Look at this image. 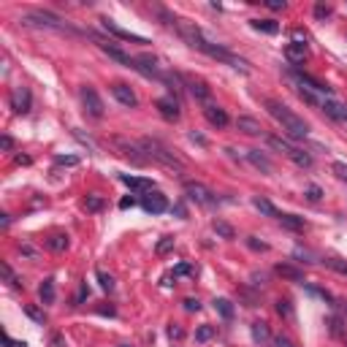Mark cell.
<instances>
[{"mask_svg":"<svg viewBox=\"0 0 347 347\" xmlns=\"http://www.w3.org/2000/svg\"><path fill=\"white\" fill-rule=\"evenodd\" d=\"M174 247V236H163L160 242H157V247H155V252L157 255H165V252H168Z\"/></svg>","mask_w":347,"mask_h":347,"instance_id":"34","label":"cell"},{"mask_svg":"<svg viewBox=\"0 0 347 347\" xmlns=\"http://www.w3.org/2000/svg\"><path fill=\"white\" fill-rule=\"evenodd\" d=\"M111 95L117 98L122 106H128V108H136V106H139V98H136V92L130 90L128 84H122V82H117V84L111 87Z\"/></svg>","mask_w":347,"mask_h":347,"instance_id":"14","label":"cell"},{"mask_svg":"<svg viewBox=\"0 0 347 347\" xmlns=\"http://www.w3.org/2000/svg\"><path fill=\"white\" fill-rule=\"evenodd\" d=\"M252 339H255L258 344H266L271 339V334H269V325H266L263 320H255L252 323Z\"/></svg>","mask_w":347,"mask_h":347,"instance_id":"23","label":"cell"},{"mask_svg":"<svg viewBox=\"0 0 347 347\" xmlns=\"http://www.w3.org/2000/svg\"><path fill=\"white\" fill-rule=\"evenodd\" d=\"M285 57L291 65H301L307 60V43H287L285 46Z\"/></svg>","mask_w":347,"mask_h":347,"instance_id":"18","label":"cell"},{"mask_svg":"<svg viewBox=\"0 0 347 347\" xmlns=\"http://www.w3.org/2000/svg\"><path fill=\"white\" fill-rule=\"evenodd\" d=\"M22 255H27V258H38V252H35L30 244H22Z\"/></svg>","mask_w":347,"mask_h":347,"instance_id":"53","label":"cell"},{"mask_svg":"<svg viewBox=\"0 0 347 347\" xmlns=\"http://www.w3.org/2000/svg\"><path fill=\"white\" fill-rule=\"evenodd\" d=\"M247 244H250L252 250H258V252H266V250H269V244H266V242H258L255 236H250V239H247Z\"/></svg>","mask_w":347,"mask_h":347,"instance_id":"42","label":"cell"},{"mask_svg":"<svg viewBox=\"0 0 347 347\" xmlns=\"http://www.w3.org/2000/svg\"><path fill=\"white\" fill-rule=\"evenodd\" d=\"M185 309H187V312H198V309H201V301H198V299H185Z\"/></svg>","mask_w":347,"mask_h":347,"instance_id":"46","label":"cell"},{"mask_svg":"<svg viewBox=\"0 0 347 347\" xmlns=\"http://www.w3.org/2000/svg\"><path fill=\"white\" fill-rule=\"evenodd\" d=\"M323 111L328 114L331 120H336V122H347V103H339V100L334 98H328V100H323Z\"/></svg>","mask_w":347,"mask_h":347,"instance_id":"16","label":"cell"},{"mask_svg":"<svg viewBox=\"0 0 347 347\" xmlns=\"http://www.w3.org/2000/svg\"><path fill=\"white\" fill-rule=\"evenodd\" d=\"M293 43H307V33H304V30H293Z\"/></svg>","mask_w":347,"mask_h":347,"instance_id":"52","label":"cell"},{"mask_svg":"<svg viewBox=\"0 0 347 347\" xmlns=\"http://www.w3.org/2000/svg\"><path fill=\"white\" fill-rule=\"evenodd\" d=\"M214 309H217V315H220L222 320H230V317H234V304H230L228 299H214Z\"/></svg>","mask_w":347,"mask_h":347,"instance_id":"26","label":"cell"},{"mask_svg":"<svg viewBox=\"0 0 347 347\" xmlns=\"http://www.w3.org/2000/svg\"><path fill=\"white\" fill-rule=\"evenodd\" d=\"M0 225L9 228V225H11V217H9V214H0Z\"/></svg>","mask_w":347,"mask_h":347,"instance_id":"57","label":"cell"},{"mask_svg":"<svg viewBox=\"0 0 347 347\" xmlns=\"http://www.w3.org/2000/svg\"><path fill=\"white\" fill-rule=\"evenodd\" d=\"M266 141H269V147H274L277 152H282L285 157H287V152L293 149V144H291V141H285L282 136H266Z\"/></svg>","mask_w":347,"mask_h":347,"instance_id":"27","label":"cell"},{"mask_svg":"<svg viewBox=\"0 0 347 347\" xmlns=\"http://www.w3.org/2000/svg\"><path fill=\"white\" fill-rule=\"evenodd\" d=\"M120 182L128 185L130 190H139V193H152L155 190V182L147 177H130V174H120Z\"/></svg>","mask_w":347,"mask_h":347,"instance_id":"15","label":"cell"},{"mask_svg":"<svg viewBox=\"0 0 347 347\" xmlns=\"http://www.w3.org/2000/svg\"><path fill=\"white\" fill-rule=\"evenodd\" d=\"M236 128L242 130V133H247V136H263V128H260V122H258L255 117H247V114L236 117Z\"/></svg>","mask_w":347,"mask_h":347,"instance_id":"17","label":"cell"},{"mask_svg":"<svg viewBox=\"0 0 347 347\" xmlns=\"http://www.w3.org/2000/svg\"><path fill=\"white\" fill-rule=\"evenodd\" d=\"M185 84H187V92L198 100V103H212V90L204 79H195V76H185Z\"/></svg>","mask_w":347,"mask_h":347,"instance_id":"8","label":"cell"},{"mask_svg":"<svg viewBox=\"0 0 347 347\" xmlns=\"http://www.w3.org/2000/svg\"><path fill=\"white\" fill-rule=\"evenodd\" d=\"M120 347H130V344H120Z\"/></svg>","mask_w":347,"mask_h":347,"instance_id":"60","label":"cell"},{"mask_svg":"<svg viewBox=\"0 0 347 347\" xmlns=\"http://www.w3.org/2000/svg\"><path fill=\"white\" fill-rule=\"evenodd\" d=\"M38 296H41V304H52V301H54V279H52V277L43 279Z\"/></svg>","mask_w":347,"mask_h":347,"instance_id":"25","label":"cell"},{"mask_svg":"<svg viewBox=\"0 0 347 347\" xmlns=\"http://www.w3.org/2000/svg\"><path fill=\"white\" fill-rule=\"evenodd\" d=\"M252 206H255L260 214H266V217H279V212H277V209H274V204H271V201L260 198V195H255V198H252Z\"/></svg>","mask_w":347,"mask_h":347,"instance_id":"24","label":"cell"},{"mask_svg":"<svg viewBox=\"0 0 347 347\" xmlns=\"http://www.w3.org/2000/svg\"><path fill=\"white\" fill-rule=\"evenodd\" d=\"M212 228H214V234H217V236H222V239H234V236H236V230L230 228L225 220H214V222H212Z\"/></svg>","mask_w":347,"mask_h":347,"instance_id":"30","label":"cell"},{"mask_svg":"<svg viewBox=\"0 0 347 347\" xmlns=\"http://www.w3.org/2000/svg\"><path fill=\"white\" fill-rule=\"evenodd\" d=\"M266 6H269L271 11H282V9H285V0H269Z\"/></svg>","mask_w":347,"mask_h":347,"instance_id":"51","label":"cell"},{"mask_svg":"<svg viewBox=\"0 0 347 347\" xmlns=\"http://www.w3.org/2000/svg\"><path fill=\"white\" fill-rule=\"evenodd\" d=\"M201 111H204V117H206V122L209 125H214V128H225L228 125V114H225V108H220L217 103H204V108H201Z\"/></svg>","mask_w":347,"mask_h":347,"instance_id":"13","label":"cell"},{"mask_svg":"<svg viewBox=\"0 0 347 347\" xmlns=\"http://www.w3.org/2000/svg\"><path fill=\"white\" fill-rule=\"evenodd\" d=\"M0 147H3L6 152H11L14 149V139H11V136H3V139H0Z\"/></svg>","mask_w":347,"mask_h":347,"instance_id":"50","label":"cell"},{"mask_svg":"<svg viewBox=\"0 0 347 347\" xmlns=\"http://www.w3.org/2000/svg\"><path fill=\"white\" fill-rule=\"evenodd\" d=\"M130 206H136V198H122L120 201V209H130Z\"/></svg>","mask_w":347,"mask_h":347,"instance_id":"56","label":"cell"},{"mask_svg":"<svg viewBox=\"0 0 347 347\" xmlns=\"http://www.w3.org/2000/svg\"><path fill=\"white\" fill-rule=\"evenodd\" d=\"M274 271H277L282 279L301 282V285H304V271H301V269H296V266H291V263H277V269H274Z\"/></svg>","mask_w":347,"mask_h":347,"instance_id":"19","label":"cell"},{"mask_svg":"<svg viewBox=\"0 0 347 347\" xmlns=\"http://www.w3.org/2000/svg\"><path fill=\"white\" fill-rule=\"evenodd\" d=\"M155 108L160 111V117L168 120V122H177L179 117H182V111H179V100L174 98V95L157 98V100H155Z\"/></svg>","mask_w":347,"mask_h":347,"instance_id":"10","label":"cell"},{"mask_svg":"<svg viewBox=\"0 0 347 347\" xmlns=\"http://www.w3.org/2000/svg\"><path fill=\"white\" fill-rule=\"evenodd\" d=\"M141 209L149 212V214H163L165 209H168V198H165L160 190H152L141 198Z\"/></svg>","mask_w":347,"mask_h":347,"instance_id":"9","label":"cell"},{"mask_svg":"<svg viewBox=\"0 0 347 347\" xmlns=\"http://www.w3.org/2000/svg\"><path fill=\"white\" fill-rule=\"evenodd\" d=\"M185 193H187V198L195 201V204H212V190L209 187H204L201 182H185Z\"/></svg>","mask_w":347,"mask_h":347,"instance_id":"12","label":"cell"},{"mask_svg":"<svg viewBox=\"0 0 347 347\" xmlns=\"http://www.w3.org/2000/svg\"><path fill=\"white\" fill-rule=\"evenodd\" d=\"M98 312H100V315H114V307H100Z\"/></svg>","mask_w":347,"mask_h":347,"instance_id":"59","label":"cell"},{"mask_svg":"<svg viewBox=\"0 0 347 347\" xmlns=\"http://www.w3.org/2000/svg\"><path fill=\"white\" fill-rule=\"evenodd\" d=\"M274 347H296V344L285 334H279V336H274Z\"/></svg>","mask_w":347,"mask_h":347,"instance_id":"45","label":"cell"},{"mask_svg":"<svg viewBox=\"0 0 347 347\" xmlns=\"http://www.w3.org/2000/svg\"><path fill=\"white\" fill-rule=\"evenodd\" d=\"M247 160L255 165V168H260L263 174H271V160H269V157H266L260 149H250V152H247Z\"/></svg>","mask_w":347,"mask_h":347,"instance_id":"20","label":"cell"},{"mask_svg":"<svg viewBox=\"0 0 347 347\" xmlns=\"http://www.w3.org/2000/svg\"><path fill=\"white\" fill-rule=\"evenodd\" d=\"M19 22L25 27H41V30H57V33H79L76 27H71L63 17H57L52 11H43V9H30L19 17Z\"/></svg>","mask_w":347,"mask_h":347,"instance_id":"2","label":"cell"},{"mask_svg":"<svg viewBox=\"0 0 347 347\" xmlns=\"http://www.w3.org/2000/svg\"><path fill=\"white\" fill-rule=\"evenodd\" d=\"M315 17H317V19H328V17H331V6L317 3V6H315Z\"/></svg>","mask_w":347,"mask_h":347,"instance_id":"41","label":"cell"},{"mask_svg":"<svg viewBox=\"0 0 347 347\" xmlns=\"http://www.w3.org/2000/svg\"><path fill=\"white\" fill-rule=\"evenodd\" d=\"M190 141H195V144H201V147H206V139H204V136H201V133H195V130H193V133H190Z\"/></svg>","mask_w":347,"mask_h":347,"instance_id":"54","label":"cell"},{"mask_svg":"<svg viewBox=\"0 0 347 347\" xmlns=\"http://www.w3.org/2000/svg\"><path fill=\"white\" fill-rule=\"evenodd\" d=\"M54 163H57V165H76L79 157H74V155H68V157L60 155V157H54Z\"/></svg>","mask_w":347,"mask_h":347,"instance_id":"44","label":"cell"},{"mask_svg":"<svg viewBox=\"0 0 347 347\" xmlns=\"http://www.w3.org/2000/svg\"><path fill=\"white\" fill-rule=\"evenodd\" d=\"M331 171H334L342 182H347V163H334V165H331Z\"/></svg>","mask_w":347,"mask_h":347,"instance_id":"40","label":"cell"},{"mask_svg":"<svg viewBox=\"0 0 347 347\" xmlns=\"http://www.w3.org/2000/svg\"><path fill=\"white\" fill-rule=\"evenodd\" d=\"M212 336H214V325H198V328H195V342L198 344L209 342Z\"/></svg>","mask_w":347,"mask_h":347,"instance_id":"31","label":"cell"},{"mask_svg":"<svg viewBox=\"0 0 347 347\" xmlns=\"http://www.w3.org/2000/svg\"><path fill=\"white\" fill-rule=\"evenodd\" d=\"M82 103H84V111L90 114L92 120H100L106 114V108H103V100H100V95L95 92V87H82Z\"/></svg>","mask_w":347,"mask_h":347,"instance_id":"6","label":"cell"},{"mask_svg":"<svg viewBox=\"0 0 347 347\" xmlns=\"http://www.w3.org/2000/svg\"><path fill=\"white\" fill-rule=\"evenodd\" d=\"M98 282H100V287H103V291H114V277H111V274L98 271Z\"/></svg>","mask_w":347,"mask_h":347,"instance_id":"36","label":"cell"},{"mask_svg":"<svg viewBox=\"0 0 347 347\" xmlns=\"http://www.w3.org/2000/svg\"><path fill=\"white\" fill-rule=\"evenodd\" d=\"M296 258H304V263H315L312 252H307V250H296Z\"/></svg>","mask_w":347,"mask_h":347,"instance_id":"49","label":"cell"},{"mask_svg":"<svg viewBox=\"0 0 347 347\" xmlns=\"http://www.w3.org/2000/svg\"><path fill=\"white\" fill-rule=\"evenodd\" d=\"M263 106H266V111H269L271 117L282 125V130H285L291 139H304V136L309 133V125L296 111H291L285 103H279V100H274V98H266Z\"/></svg>","mask_w":347,"mask_h":347,"instance_id":"1","label":"cell"},{"mask_svg":"<svg viewBox=\"0 0 347 347\" xmlns=\"http://www.w3.org/2000/svg\"><path fill=\"white\" fill-rule=\"evenodd\" d=\"M14 160H17L19 165H30V163H33V160H30V155H17Z\"/></svg>","mask_w":347,"mask_h":347,"instance_id":"55","label":"cell"},{"mask_svg":"<svg viewBox=\"0 0 347 347\" xmlns=\"http://www.w3.org/2000/svg\"><path fill=\"white\" fill-rule=\"evenodd\" d=\"M168 336H171V339H182L185 331L179 328V325H168Z\"/></svg>","mask_w":347,"mask_h":347,"instance_id":"48","label":"cell"},{"mask_svg":"<svg viewBox=\"0 0 347 347\" xmlns=\"http://www.w3.org/2000/svg\"><path fill=\"white\" fill-rule=\"evenodd\" d=\"M84 209H87V212H100V209H103V198H100V195H87V198H84Z\"/></svg>","mask_w":347,"mask_h":347,"instance_id":"33","label":"cell"},{"mask_svg":"<svg viewBox=\"0 0 347 347\" xmlns=\"http://www.w3.org/2000/svg\"><path fill=\"white\" fill-rule=\"evenodd\" d=\"M100 25H103V30H106L108 35H114V38H120V41H130V43H147V38H144V35H136V33L125 30V27H120L117 22H114V19H108V17L100 19Z\"/></svg>","mask_w":347,"mask_h":347,"instance_id":"7","label":"cell"},{"mask_svg":"<svg viewBox=\"0 0 347 347\" xmlns=\"http://www.w3.org/2000/svg\"><path fill=\"white\" fill-rule=\"evenodd\" d=\"M320 195H323V190H320L317 185H309V187H307V198H309V201H320Z\"/></svg>","mask_w":347,"mask_h":347,"instance_id":"43","label":"cell"},{"mask_svg":"<svg viewBox=\"0 0 347 347\" xmlns=\"http://www.w3.org/2000/svg\"><path fill=\"white\" fill-rule=\"evenodd\" d=\"M250 25L255 27V30L266 33V35H277L279 33V25L274 19H250Z\"/></svg>","mask_w":347,"mask_h":347,"instance_id":"22","label":"cell"},{"mask_svg":"<svg viewBox=\"0 0 347 347\" xmlns=\"http://www.w3.org/2000/svg\"><path fill=\"white\" fill-rule=\"evenodd\" d=\"M25 312H27V317H33L35 323H43V320H46V315H43L41 309H35V307H25Z\"/></svg>","mask_w":347,"mask_h":347,"instance_id":"39","label":"cell"},{"mask_svg":"<svg viewBox=\"0 0 347 347\" xmlns=\"http://www.w3.org/2000/svg\"><path fill=\"white\" fill-rule=\"evenodd\" d=\"M328 325H331V334H342V320L339 317H331Z\"/></svg>","mask_w":347,"mask_h":347,"instance_id":"47","label":"cell"},{"mask_svg":"<svg viewBox=\"0 0 347 347\" xmlns=\"http://www.w3.org/2000/svg\"><path fill=\"white\" fill-rule=\"evenodd\" d=\"M291 76L296 79V84H299V87H304V90H309V92H315V95H320V98H331V95H334L328 84L317 82L315 76L304 74V71H299V68H293V71H291Z\"/></svg>","mask_w":347,"mask_h":347,"instance_id":"5","label":"cell"},{"mask_svg":"<svg viewBox=\"0 0 347 347\" xmlns=\"http://www.w3.org/2000/svg\"><path fill=\"white\" fill-rule=\"evenodd\" d=\"M174 212H177L179 217H187V212H185V206H182V204H177V206H174Z\"/></svg>","mask_w":347,"mask_h":347,"instance_id":"58","label":"cell"},{"mask_svg":"<svg viewBox=\"0 0 347 347\" xmlns=\"http://www.w3.org/2000/svg\"><path fill=\"white\" fill-rule=\"evenodd\" d=\"M190 274H195L193 263H179L177 269H174V277H190Z\"/></svg>","mask_w":347,"mask_h":347,"instance_id":"35","label":"cell"},{"mask_svg":"<svg viewBox=\"0 0 347 347\" xmlns=\"http://www.w3.org/2000/svg\"><path fill=\"white\" fill-rule=\"evenodd\" d=\"M323 263L328 266V269H334L336 274H342V277H347V263H344V260H339V258H325Z\"/></svg>","mask_w":347,"mask_h":347,"instance_id":"32","label":"cell"},{"mask_svg":"<svg viewBox=\"0 0 347 347\" xmlns=\"http://www.w3.org/2000/svg\"><path fill=\"white\" fill-rule=\"evenodd\" d=\"M0 271H3V277H6V282H9L11 287H19V279L14 277V271H11V266H9V263H3V266H0Z\"/></svg>","mask_w":347,"mask_h":347,"instance_id":"37","label":"cell"},{"mask_svg":"<svg viewBox=\"0 0 347 347\" xmlns=\"http://www.w3.org/2000/svg\"><path fill=\"white\" fill-rule=\"evenodd\" d=\"M111 144L120 149L122 157H128V160L136 163V165H144V163L149 160L147 152H144V147H141V141H130V139H122V136H117V139H111Z\"/></svg>","mask_w":347,"mask_h":347,"instance_id":"4","label":"cell"},{"mask_svg":"<svg viewBox=\"0 0 347 347\" xmlns=\"http://www.w3.org/2000/svg\"><path fill=\"white\" fill-rule=\"evenodd\" d=\"M277 220H279L285 228H291V230H301V228H304V220H301V217H296V214H279Z\"/></svg>","mask_w":347,"mask_h":347,"instance_id":"29","label":"cell"},{"mask_svg":"<svg viewBox=\"0 0 347 347\" xmlns=\"http://www.w3.org/2000/svg\"><path fill=\"white\" fill-rule=\"evenodd\" d=\"M141 147H144V152H147L149 160L160 163V165H165V168H171V171H177V174L185 171V163L179 160V157L174 155L163 141H157V139H141Z\"/></svg>","mask_w":347,"mask_h":347,"instance_id":"3","label":"cell"},{"mask_svg":"<svg viewBox=\"0 0 347 347\" xmlns=\"http://www.w3.org/2000/svg\"><path fill=\"white\" fill-rule=\"evenodd\" d=\"M30 106H33V95H30V90L27 87H14L11 90V108L17 114H27L30 111Z\"/></svg>","mask_w":347,"mask_h":347,"instance_id":"11","label":"cell"},{"mask_svg":"<svg viewBox=\"0 0 347 347\" xmlns=\"http://www.w3.org/2000/svg\"><path fill=\"white\" fill-rule=\"evenodd\" d=\"M277 312H279L282 317H293V307H291V301H287V299H279V301H277Z\"/></svg>","mask_w":347,"mask_h":347,"instance_id":"38","label":"cell"},{"mask_svg":"<svg viewBox=\"0 0 347 347\" xmlns=\"http://www.w3.org/2000/svg\"><path fill=\"white\" fill-rule=\"evenodd\" d=\"M287 160H293L299 168H312V155L304 152V149H299V147H293L291 152H287Z\"/></svg>","mask_w":347,"mask_h":347,"instance_id":"21","label":"cell"},{"mask_svg":"<svg viewBox=\"0 0 347 347\" xmlns=\"http://www.w3.org/2000/svg\"><path fill=\"white\" fill-rule=\"evenodd\" d=\"M46 247H49V250H54V252H63L65 247H68V236H65V234H54V236H49V239H46Z\"/></svg>","mask_w":347,"mask_h":347,"instance_id":"28","label":"cell"}]
</instances>
